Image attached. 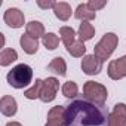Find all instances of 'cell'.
Returning <instances> with one entry per match:
<instances>
[{
    "label": "cell",
    "mask_w": 126,
    "mask_h": 126,
    "mask_svg": "<svg viewBox=\"0 0 126 126\" xmlns=\"http://www.w3.org/2000/svg\"><path fill=\"white\" fill-rule=\"evenodd\" d=\"M108 116L95 104L79 99L65 107L64 126H101Z\"/></svg>",
    "instance_id": "1"
},
{
    "label": "cell",
    "mask_w": 126,
    "mask_h": 126,
    "mask_svg": "<svg viewBox=\"0 0 126 126\" xmlns=\"http://www.w3.org/2000/svg\"><path fill=\"white\" fill-rule=\"evenodd\" d=\"M33 80V68L27 64H18L8 73V83L15 89L27 88Z\"/></svg>",
    "instance_id": "2"
},
{
    "label": "cell",
    "mask_w": 126,
    "mask_h": 126,
    "mask_svg": "<svg viewBox=\"0 0 126 126\" xmlns=\"http://www.w3.org/2000/svg\"><path fill=\"white\" fill-rule=\"evenodd\" d=\"M83 96L86 101H89L98 107H102L108 98V92L104 85L94 82V80H88L83 85Z\"/></svg>",
    "instance_id": "3"
},
{
    "label": "cell",
    "mask_w": 126,
    "mask_h": 126,
    "mask_svg": "<svg viewBox=\"0 0 126 126\" xmlns=\"http://www.w3.org/2000/svg\"><path fill=\"white\" fill-rule=\"evenodd\" d=\"M117 43H119V37L114 34V33H105L102 36V39L95 45L94 47V55L101 61H107L111 53L114 52V49L117 47Z\"/></svg>",
    "instance_id": "4"
},
{
    "label": "cell",
    "mask_w": 126,
    "mask_h": 126,
    "mask_svg": "<svg viewBox=\"0 0 126 126\" xmlns=\"http://www.w3.org/2000/svg\"><path fill=\"white\" fill-rule=\"evenodd\" d=\"M59 89V82L56 77H47L43 80V88H42V94H40V101L42 102H50L56 98Z\"/></svg>",
    "instance_id": "5"
},
{
    "label": "cell",
    "mask_w": 126,
    "mask_h": 126,
    "mask_svg": "<svg viewBox=\"0 0 126 126\" xmlns=\"http://www.w3.org/2000/svg\"><path fill=\"white\" fill-rule=\"evenodd\" d=\"M107 126H126V104L119 102L107 117Z\"/></svg>",
    "instance_id": "6"
},
{
    "label": "cell",
    "mask_w": 126,
    "mask_h": 126,
    "mask_svg": "<svg viewBox=\"0 0 126 126\" xmlns=\"http://www.w3.org/2000/svg\"><path fill=\"white\" fill-rule=\"evenodd\" d=\"M108 77L113 80H120L123 77H126V55L120 56L117 59H113L108 64Z\"/></svg>",
    "instance_id": "7"
},
{
    "label": "cell",
    "mask_w": 126,
    "mask_h": 126,
    "mask_svg": "<svg viewBox=\"0 0 126 126\" xmlns=\"http://www.w3.org/2000/svg\"><path fill=\"white\" fill-rule=\"evenodd\" d=\"M102 62L92 53V55H85L82 59V70L88 76H95L101 71Z\"/></svg>",
    "instance_id": "8"
},
{
    "label": "cell",
    "mask_w": 126,
    "mask_h": 126,
    "mask_svg": "<svg viewBox=\"0 0 126 126\" xmlns=\"http://www.w3.org/2000/svg\"><path fill=\"white\" fill-rule=\"evenodd\" d=\"M3 19H5V22H6L11 28H19V27L24 25V21H25L24 14H22L19 9H16V8L8 9V11L5 12V15H3Z\"/></svg>",
    "instance_id": "9"
},
{
    "label": "cell",
    "mask_w": 126,
    "mask_h": 126,
    "mask_svg": "<svg viewBox=\"0 0 126 126\" xmlns=\"http://www.w3.org/2000/svg\"><path fill=\"white\" fill-rule=\"evenodd\" d=\"M64 113L65 108L62 105H55L47 113V120L45 126H64Z\"/></svg>",
    "instance_id": "10"
},
{
    "label": "cell",
    "mask_w": 126,
    "mask_h": 126,
    "mask_svg": "<svg viewBox=\"0 0 126 126\" xmlns=\"http://www.w3.org/2000/svg\"><path fill=\"white\" fill-rule=\"evenodd\" d=\"M16 110H18V104L14 96H9V95L2 96V99H0V111H2L3 116L12 117L16 114Z\"/></svg>",
    "instance_id": "11"
},
{
    "label": "cell",
    "mask_w": 126,
    "mask_h": 126,
    "mask_svg": "<svg viewBox=\"0 0 126 126\" xmlns=\"http://www.w3.org/2000/svg\"><path fill=\"white\" fill-rule=\"evenodd\" d=\"M19 43H21L22 50H24L25 53H28V55H34V53L37 52V49H39V42H37V39H34V37H31V36H28V34H22L21 39H19Z\"/></svg>",
    "instance_id": "12"
},
{
    "label": "cell",
    "mask_w": 126,
    "mask_h": 126,
    "mask_svg": "<svg viewBox=\"0 0 126 126\" xmlns=\"http://www.w3.org/2000/svg\"><path fill=\"white\" fill-rule=\"evenodd\" d=\"M74 16H76L77 19H80L82 22H89V21L95 19L96 12L91 11V9H89V6H88V3H80V5L76 8Z\"/></svg>",
    "instance_id": "13"
},
{
    "label": "cell",
    "mask_w": 126,
    "mask_h": 126,
    "mask_svg": "<svg viewBox=\"0 0 126 126\" xmlns=\"http://www.w3.org/2000/svg\"><path fill=\"white\" fill-rule=\"evenodd\" d=\"M25 34L34 37V39H39V37H45V25L40 22V21H30L27 25H25Z\"/></svg>",
    "instance_id": "14"
},
{
    "label": "cell",
    "mask_w": 126,
    "mask_h": 126,
    "mask_svg": "<svg viewBox=\"0 0 126 126\" xmlns=\"http://www.w3.org/2000/svg\"><path fill=\"white\" fill-rule=\"evenodd\" d=\"M53 14L59 21H67L71 16V6L65 2H56L53 8Z\"/></svg>",
    "instance_id": "15"
},
{
    "label": "cell",
    "mask_w": 126,
    "mask_h": 126,
    "mask_svg": "<svg viewBox=\"0 0 126 126\" xmlns=\"http://www.w3.org/2000/svg\"><path fill=\"white\" fill-rule=\"evenodd\" d=\"M47 70L55 73V74H59V76H65L67 74V64L62 56H56L50 61V64L47 65Z\"/></svg>",
    "instance_id": "16"
},
{
    "label": "cell",
    "mask_w": 126,
    "mask_h": 126,
    "mask_svg": "<svg viewBox=\"0 0 126 126\" xmlns=\"http://www.w3.org/2000/svg\"><path fill=\"white\" fill-rule=\"evenodd\" d=\"M77 36H79V40L80 42H88L91 40L94 36H95V28L91 22H82L79 25V31H77Z\"/></svg>",
    "instance_id": "17"
},
{
    "label": "cell",
    "mask_w": 126,
    "mask_h": 126,
    "mask_svg": "<svg viewBox=\"0 0 126 126\" xmlns=\"http://www.w3.org/2000/svg\"><path fill=\"white\" fill-rule=\"evenodd\" d=\"M16 59H18L16 50L6 47V49L2 50V53H0V65H2V67H8V65L12 64V62H15Z\"/></svg>",
    "instance_id": "18"
},
{
    "label": "cell",
    "mask_w": 126,
    "mask_h": 126,
    "mask_svg": "<svg viewBox=\"0 0 126 126\" xmlns=\"http://www.w3.org/2000/svg\"><path fill=\"white\" fill-rule=\"evenodd\" d=\"M59 36H61V40L67 47L71 46L74 42H76V31L71 28V27H61L59 28Z\"/></svg>",
    "instance_id": "19"
},
{
    "label": "cell",
    "mask_w": 126,
    "mask_h": 126,
    "mask_svg": "<svg viewBox=\"0 0 126 126\" xmlns=\"http://www.w3.org/2000/svg\"><path fill=\"white\" fill-rule=\"evenodd\" d=\"M42 88H43V80H40V79H36L34 85H33L30 89L24 91V96H25L27 99H36V98H40Z\"/></svg>",
    "instance_id": "20"
},
{
    "label": "cell",
    "mask_w": 126,
    "mask_h": 126,
    "mask_svg": "<svg viewBox=\"0 0 126 126\" xmlns=\"http://www.w3.org/2000/svg\"><path fill=\"white\" fill-rule=\"evenodd\" d=\"M62 95H64L65 98H76L79 95V86L76 82H65L64 85H62Z\"/></svg>",
    "instance_id": "21"
},
{
    "label": "cell",
    "mask_w": 126,
    "mask_h": 126,
    "mask_svg": "<svg viewBox=\"0 0 126 126\" xmlns=\"http://www.w3.org/2000/svg\"><path fill=\"white\" fill-rule=\"evenodd\" d=\"M67 52H68L71 56H74V58H80V56H85V53H86V46H85L83 42L77 40V42H74L71 46L67 47Z\"/></svg>",
    "instance_id": "22"
},
{
    "label": "cell",
    "mask_w": 126,
    "mask_h": 126,
    "mask_svg": "<svg viewBox=\"0 0 126 126\" xmlns=\"http://www.w3.org/2000/svg\"><path fill=\"white\" fill-rule=\"evenodd\" d=\"M42 43H43V46H45L46 49L53 50V49H56L58 45H59V37H58L55 33H47V34H45V37L42 39Z\"/></svg>",
    "instance_id": "23"
},
{
    "label": "cell",
    "mask_w": 126,
    "mask_h": 126,
    "mask_svg": "<svg viewBox=\"0 0 126 126\" xmlns=\"http://www.w3.org/2000/svg\"><path fill=\"white\" fill-rule=\"evenodd\" d=\"M105 5H107L105 0H89V2H88L89 9H91V11H94V12H96V11L102 9Z\"/></svg>",
    "instance_id": "24"
},
{
    "label": "cell",
    "mask_w": 126,
    "mask_h": 126,
    "mask_svg": "<svg viewBox=\"0 0 126 126\" xmlns=\"http://www.w3.org/2000/svg\"><path fill=\"white\" fill-rule=\"evenodd\" d=\"M56 5V2H52V0H47V2H45V0H37V6L42 8V9H53Z\"/></svg>",
    "instance_id": "25"
},
{
    "label": "cell",
    "mask_w": 126,
    "mask_h": 126,
    "mask_svg": "<svg viewBox=\"0 0 126 126\" xmlns=\"http://www.w3.org/2000/svg\"><path fill=\"white\" fill-rule=\"evenodd\" d=\"M6 126H22L19 122H9V123H6Z\"/></svg>",
    "instance_id": "26"
}]
</instances>
